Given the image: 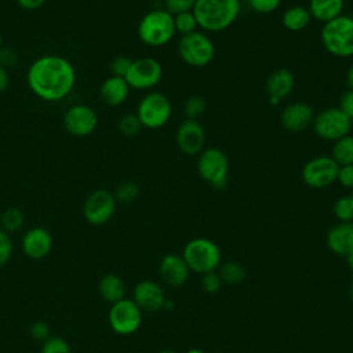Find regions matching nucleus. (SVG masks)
Returning a JSON list of instances; mask_svg holds the SVG:
<instances>
[{
	"instance_id": "obj_1",
	"label": "nucleus",
	"mask_w": 353,
	"mask_h": 353,
	"mask_svg": "<svg viewBox=\"0 0 353 353\" xmlns=\"http://www.w3.org/2000/svg\"><path fill=\"white\" fill-rule=\"evenodd\" d=\"M26 83L30 91L46 102L65 99L76 84V69L72 62L55 54L36 58L28 72Z\"/></svg>"
},
{
	"instance_id": "obj_2",
	"label": "nucleus",
	"mask_w": 353,
	"mask_h": 353,
	"mask_svg": "<svg viewBox=\"0 0 353 353\" xmlns=\"http://www.w3.org/2000/svg\"><path fill=\"white\" fill-rule=\"evenodd\" d=\"M193 14L203 32L218 33L230 28L240 14L239 0H196Z\"/></svg>"
},
{
	"instance_id": "obj_3",
	"label": "nucleus",
	"mask_w": 353,
	"mask_h": 353,
	"mask_svg": "<svg viewBox=\"0 0 353 353\" xmlns=\"http://www.w3.org/2000/svg\"><path fill=\"white\" fill-rule=\"evenodd\" d=\"M320 40L328 54L336 58L353 57V17L342 14L323 23Z\"/></svg>"
},
{
	"instance_id": "obj_4",
	"label": "nucleus",
	"mask_w": 353,
	"mask_h": 353,
	"mask_svg": "<svg viewBox=\"0 0 353 353\" xmlns=\"http://www.w3.org/2000/svg\"><path fill=\"white\" fill-rule=\"evenodd\" d=\"M138 39L149 47H163L176 34L174 17L164 8L146 12L137 26Z\"/></svg>"
},
{
	"instance_id": "obj_5",
	"label": "nucleus",
	"mask_w": 353,
	"mask_h": 353,
	"mask_svg": "<svg viewBox=\"0 0 353 353\" xmlns=\"http://www.w3.org/2000/svg\"><path fill=\"white\" fill-rule=\"evenodd\" d=\"M190 272L204 274L216 270L222 262V254L215 241L207 237H196L189 240L181 254Z\"/></svg>"
},
{
	"instance_id": "obj_6",
	"label": "nucleus",
	"mask_w": 353,
	"mask_h": 353,
	"mask_svg": "<svg viewBox=\"0 0 353 353\" xmlns=\"http://www.w3.org/2000/svg\"><path fill=\"white\" fill-rule=\"evenodd\" d=\"M229 157L219 148H204L197 157L200 178L214 189H222L229 179Z\"/></svg>"
},
{
	"instance_id": "obj_7",
	"label": "nucleus",
	"mask_w": 353,
	"mask_h": 353,
	"mask_svg": "<svg viewBox=\"0 0 353 353\" xmlns=\"http://www.w3.org/2000/svg\"><path fill=\"white\" fill-rule=\"evenodd\" d=\"M178 54L181 59L193 68H203L212 62L215 57V44L203 30H196L181 36L178 41Z\"/></svg>"
},
{
	"instance_id": "obj_8",
	"label": "nucleus",
	"mask_w": 353,
	"mask_h": 353,
	"mask_svg": "<svg viewBox=\"0 0 353 353\" xmlns=\"http://www.w3.org/2000/svg\"><path fill=\"white\" fill-rule=\"evenodd\" d=\"M135 113L142 127L149 130H159L170 121L172 105L167 95L159 91H152L139 101Z\"/></svg>"
},
{
	"instance_id": "obj_9",
	"label": "nucleus",
	"mask_w": 353,
	"mask_h": 353,
	"mask_svg": "<svg viewBox=\"0 0 353 353\" xmlns=\"http://www.w3.org/2000/svg\"><path fill=\"white\" fill-rule=\"evenodd\" d=\"M312 128L320 139L335 142L350 132V119L339 108H327L314 114Z\"/></svg>"
},
{
	"instance_id": "obj_10",
	"label": "nucleus",
	"mask_w": 353,
	"mask_h": 353,
	"mask_svg": "<svg viewBox=\"0 0 353 353\" xmlns=\"http://www.w3.org/2000/svg\"><path fill=\"white\" fill-rule=\"evenodd\" d=\"M142 310L138 305L128 298H124L110 306L108 320L110 328L121 335L127 336L137 332L142 324Z\"/></svg>"
},
{
	"instance_id": "obj_11",
	"label": "nucleus",
	"mask_w": 353,
	"mask_h": 353,
	"mask_svg": "<svg viewBox=\"0 0 353 353\" xmlns=\"http://www.w3.org/2000/svg\"><path fill=\"white\" fill-rule=\"evenodd\" d=\"M339 165L331 156H316L302 167V181L313 189H324L336 182Z\"/></svg>"
},
{
	"instance_id": "obj_12",
	"label": "nucleus",
	"mask_w": 353,
	"mask_h": 353,
	"mask_svg": "<svg viewBox=\"0 0 353 353\" xmlns=\"http://www.w3.org/2000/svg\"><path fill=\"white\" fill-rule=\"evenodd\" d=\"M116 204L117 201L113 192L108 189H95L83 203V216L94 226L105 225L114 215Z\"/></svg>"
},
{
	"instance_id": "obj_13",
	"label": "nucleus",
	"mask_w": 353,
	"mask_h": 353,
	"mask_svg": "<svg viewBox=\"0 0 353 353\" xmlns=\"http://www.w3.org/2000/svg\"><path fill=\"white\" fill-rule=\"evenodd\" d=\"M125 81L134 90H152L163 79V66L153 57H142L132 61V65L125 74Z\"/></svg>"
},
{
	"instance_id": "obj_14",
	"label": "nucleus",
	"mask_w": 353,
	"mask_h": 353,
	"mask_svg": "<svg viewBox=\"0 0 353 353\" xmlns=\"http://www.w3.org/2000/svg\"><path fill=\"white\" fill-rule=\"evenodd\" d=\"M65 130L77 138L91 135L99 123L97 112L84 103H77L70 106L63 114Z\"/></svg>"
},
{
	"instance_id": "obj_15",
	"label": "nucleus",
	"mask_w": 353,
	"mask_h": 353,
	"mask_svg": "<svg viewBox=\"0 0 353 353\" xmlns=\"http://www.w3.org/2000/svg\"><path fill=\"white\" fill-rule=\"evenodd\" d=\"M175 142L186 156H199L205 145V131L199 120L185 119L176 128Z\"/></svg>"
},
{
	"instance_id": "obj_16",
	"label": "nucleus",
	"mask_w": 353,
	"mask_h": 353,
	"mask_svg": "<svg viewBox=\"0 0 353 353\" xmlns=\"http://www.w3.org/2000/svg\"><path fill=\"white\" fill-rule=\"evenodd\" d=\"M165 299L164 290L153 280H142L137 283L132 291V301L142 312L154 313L161 310Z\"/></svg>"
},
{
	"instance_id": "obj_17",
	"label": "nucleus",
	"mask_w": 353,
	"mask_h": 353,
	"mask_svg": "<svg viewBox=\"0 0 353 353\" xmlns=\"http://www.w3.org/2000/svg\"><path fill=\"white\" fill-rule=\"evenodd\" d=\"M313 109L307 102L296 101L288 103L280 113V123L290 132H301L309 128L313 123Z\"/></svg>"
},
{
	"instance_id": "obj_18",
	"label": "nucleus",
	"mask_w": 353,
	"mask_h": 353,
	"mask_svg": "<svg viewBox=\"0 0 353 353\" xmlns=\"http://www.w3.org/2000/svg\"><path fill=\"white\" fill-rule=\"evenodd\" d=\"M23 254L30 259H43L52 250V236L43 226H33L25 232L21 243Z\"/></svg>"
},
{
	"instance_id": "obj_19",
	"label": "nucleus",
	"mask_w": 353,
	"mask_h": 353,
	"mask_svg": "<svg viewBox=\"0 0 353 353\" xmlns=\"http://www.w3.org/2000/svg\"><path fill=\"white\" fill-rule=\"evenodd\" d=\"M159 273L161 280L170 287H182L188 279L190 269L182 255L175 252L165 254L159 263Z\"/></svg>"
},
{
	"instance_id": "obj_20",
	"label": "nucleus",
	"mask_w": 353,
	"mask_h": 353,
	"mask_svg": "<svg viewBox=\"0 0 353 353\" xmlns=\"http://www.w3.org/2000/svg\"><path fill=\"white\" fill-rule=\"evenodd\" d=\"M266 92L269 97V102L272 105H277L280 101L290 97L295 87L294 73L287 68L274 69L266 79Z\"/></svg>"
},
{
	"instance_id": "obj_21",
	"label": "nucleus",
	"mask_w": 353,
	"mask_h": 353,
	"mask_svg": "<svg viewBox=\"0 0 353 353\" xmlns=\"http://www.w3.org/2000/svg\"><path fill=\"white\" fill-rule=\"evenodd\" d=\"M325 243L331 252L346 256L353 250L352 222H339L330 228L325 236Z\"/></svg>"
},
{
	"instance_id": "obj_22",
	"label": "nucleus",
	"mask_w": 353,
	"mask_h": 353,
	"mask_svg": "<svg viewBox=\"0 0 353 353\" xmlns=\"http://www.w3.org/2000/svg\"><path fill=\"white\" fill-rule=\"evenodd\" d=\"M130 90L131 88L124 77L110 74L99 87V98L105 105L116 108L125 102L130 95Z\"/></svg>"
},
{
	"instance_id": "obj_23",
	"label": "nucleus",
	"mask_w": 353,
	"mask_h": 353,
	"mask_svg": "<svg viewBox=\"0 0 353 353\" xmlns=\"http://www.w3.org/2000/svg\"><path fill=\"white\" fill-rule=\"evenodd\" d=\"M345 0H309L307 10L312 19L319 22H330L342 15Z\"/></svg>"
},
{
	"instance_id": "obj_24",
	"label": "nucleus",
	"mask_w": 353,
	"mask_h": 353,
	"mask_svg": "<svg viewBox=\"0 0 353 353\" xmlns=\"http://www.w3.org/2000/svg\"><path fill=\"white\" fill-rule=\"evenodd\" d=\"M98 292L105 302L113 305L125 298L124 280L114 273H108L99 280Z\"/></svg>"
},
{
	"instance_id": "obj_25",
	"label": "nucleus",
	"mask_w": 353,
	"mask_h": 353,
	"mask_svg": "<svg viewBox=\"0 0 353 353\" xmlns=\"http://www.w3.org/2000/svg\"><path fill=\"white\" fill-rule=\"evenodd\" d=\"M310 21H312V15L307 7H303L299 4L288 7L281 17L283 26L290 32H301L306 29Z\"/></svg>"
},
{
	"instance_id": "obj_26",
	"label": "nucleus",
	"mask_w": 353,
	"mask_h": 353,
	"mask_svg": "<svg viewBox=\"0 0 353 353\" xmlns=\"http://www.w3.org/2000/svg\"><path fill=\"white\" fill-rule=\"evenodd\" d=\"M331 157L338 165L353 164V135L347 134L335 141Z\"/></svg>"
},
{
	"instance_id": "obj_27",
	"label": "nucleus",
	"mask_w": 353,
	"mask_h": 353,
	"mask_svg": "<svg viewBox=\"0 0 353 353\" xmlns=\"http://www.w3.org/2000/svg\"><path fill=\"white\" fill-rule=\"evenodd\" d=\"M216 272L223 284H239L245 279V269L237 261L221 262Z\"/></svg>"
},
{
	"instance_id": "obj_28",
	"label": "nucleus",
	"mask_w": 353,
	"mask_h": 353,
	"mask_svg": "<svg viewBox=\"0 0 353 353\" xmlns=\"http://www.w3.org/2000/svg\"><path fill=\"white\" fill-rule=\"evenodd\" d=\"M25 222V215L18 207H8L1 212L0 216V229L7 232L8 234L18 232Z\"/></svg>"
},
{
	"instance_id": "obj_29",
	"label": "nucleus",
	"mask_w": 353,
	"mask_h": 353,
	"mask_svg": "<svg viewBox=\"0 0 353 353\" xmlns=\"http://www.w3.org/2000/svg\"><path fill=\"white\" fill-rule=\"evenodd\" d=\"M172 17H174L175 33H178L181 36H186L189 33L199 30V23H197V19H196L193 11L181 12V14H176Z\"/></svg>"
},
{
	"instance_id": "obj_30",
	"label": "nucleus",
	"mask_w": 353,
	"mask_h": 353,
	"mask_svg": "<svg viewBox=\"0 0 353 353\" xmlns=\"http://www.w3.org/2000/svg\"><path fill=\"white\" fill-rule=\"evenodd\" d=\"M334 215L339 222H353V199L350 194L339 197L332 207Z\"/></svg>"
},
{
	"instance_id": "obj_31",
	"label": "nucleus",
	"mask_w": 353,
	"mask_h": 353,
	"mask_svg": "<svg viewBox=\"0 0 353 353\" xmlns=\"http://www.w3.org/2000/svg\"><path fill=\"white\" fill-rule=\"evenodd\" d=\"M207 102L201 95H190L183 105L185 117L189 120H199V117L205 112Z\"/></svg>"
},
{
	"instance_id": "obj_32",
	"label": "nucleus",
	"mask_w": 353,
	"mask_h": 353,
	"mask_svg": "<svg viewBox=\"0 0 353 353\" xmlns=\"http://www.w3.org/2000/svg\"><path fill=\"white\" fill-rule=\"evenodd\" d=\"M113 196L116 201L120 203H132L139 196V186L138 183L132 181H125L117 185V188L113 192Z\"/></svg>"
},
{
	"instance_id": "obj_33",
	"label": "nucleus",
	"mask_w": 353,
	"mask_h": 353,
	"mask_svg": "<svg viewBox=\"0 0 353 353\" xmlns=\"http://www.w3.org/2000/svg\"><path fill=\"white\" fill-rule=\"evenodd\" d=\"M142 128V124L137 116V113H125L117 123V130L124 137H134Z\"/></svg>"
},
{
	"instance_id": "obj_34",
	"label": "nucleus",
	"mask_w": 353,
	"mask_h": 353,
	"mask_svg": "<svg viewBox=\"0 0 353 353\" xmlns=\"http://www.w3.org/2000/svg\"><path fill=\"white\" fill-rule=\"evenodd\" d=\"M40 353H70V346L65 338L51 335L41 343Z\"/></svg>"
},
{
	"instance_id": "obj_35",
	"label": "nucleus",
	"mask_w": 353,
	"mask_h": 353,
	"mask_svg": "<svg viewBox=\"0 0 353 353\" xmlns=\"http://www.w3.org/2000/svg\"><path fill=\"white\" fill-rule=\"evenodd\" d=\"M222 284H223V283H222V280H221V277H219V274H218L216 270L207 272V273L201 274V277H200V285H201V288H203L205 292H208V294H215V292H218V291L221 290Z\"/></svg>"
},
{
	"instance_id": "obj_36",
	"label": "nucleus",
	"mask_w": 353,
	"mask_h": 353,
	"mask_svg": "<svg viewBox=\"0 0 353 353\" xmlns=\"http://www.w3.org/2000/svg\"><path fill=\"white\" fill-rule=\"evenodd\" d=\"M132 61L130 57L127 55H116L112 61H110V73L112 76H119V77H125V74L128 73Z\"/></svg>"
},
{
	"instance_id": "obj_37",
	"label": "nucleus",
	"mask_w": 353,
	"mask_h": 353,
	"mask_svg": "<svg viewBox=\"0 0 353 353\" xmlns=\"http://www.w3.org/2000/svg\"><path fill=\"white\" fill-rule=\"evenodd\" d=\"M196 0H164V10L171 15L193 11Z\"/></svg>"
},
{
	"instance_id": "obj_38",
	"label": "nucleus",
	"mask_w": 353,
	"mask_h": 353,
	"mask_svg": "<svg viewBox=\"0 0 353 353\" xmlns=\"http://www.w3.org/2000/svg\"><path fill=\"white\" fill-rule=\"evenodd\" d=\"M247 3L258 14H270L280 7L281 0H247Z\"/></svg>"
},
{
	"instance_id": "obj_39",
	"label": "nucleus",
	"mask_w": 353,
	"mask_h": 353,
	"mask_svg": "<svg viewBox=\"0 0 353 353\" xmlns=\"http://www.w3.org/2000/svg\"><path fill=\"white\" fill-rule=\"evenodd\" d=\"M12 255V240L11 236L0 229V268L4 266Z\"/></svg>"
},
{
	"instance_id": "obj_40",
	"label": "nucleus",
	"mask_w": 353,
	"mask_h": 353,
	"mask_svg": "<svg viewBox=\"0 0 353 353\" xmlns=\"http://www.w3.org/2000/svg\"><path fill=\"white\" fill-rule=\"evenodd\" d=\"M29 335H30L33 339H36V341H39V342L43 343L44 341H47V339L51 336L50 325H48L46 321H41V320L34 321V323H32L30 327H29Z\"/></svg>"
},
{
	"instance_id": "obj_41",
	"label": "nucleus",
	"mask_w": 353,
	"mask_h": 353,
	"mask_svg": "<svg viewBox=\"0 0 353 353\" xmlns=\"http://www.w3.org/2000/svg\"><path fill=\"white\" fill-rule=\"evenodd\" d=\"M336 182H339V185L346 189H353V164L339 165Z\"/></svg>"
},
{
	"instance_id": "obj_42",
	"label": "nucleus",
	"mask_w": 353,
	"mask_h": 353,
	"mask_svg": "<svg viewBox=\"0 0 353 353\" xmlns=\"http://www.w3.org/2000/svg\"><path fill=\"white\" fill-rule=\"evenodd\" d=\"M349 119H353V90L347 88L339 98L338 106Z\"/></svg>"
},
{
	"instance_id": "obj_43",
	"label": "nucleus",
	"mask_w": 353,
	"mask_h": 353,
	"mask_svg": "<svg viewBox=\"0 0 353 353\" xmlns=\"http://www.w3.org/2000/svg\"><path fill=\"white\" fill-rule=\"evenodd\" d=\"M18 62V54L14 48L10 47H1L0 48V65L4 68L14 66Z\"/></svg>"
},
{
	"instance_id": "obj_44",
	"label": "nucleus",
	"mask_w": 353,
	"mask_h": 353,
	"mask_svg": "<svg viewBox=\"0 0 353 353\" xmlns=\"http://www.w3.org/2000/svg\"><path fill=\"white\" fill-rule=\"evenodd\" d=\"M17 4L22 8V10H26V11H34V10H39L41 8L47 0H15Z\"/></svg>"
},
{
	"instance_id": "obj_45",
	"label": "nucleus",
	"mask_w": 353,
	"mask_h": 353,
	"mask_svg": "<svg viewBox=\"0 0 353 353\" xmlns=\"http://www.w3.org/2000/svg\"><path fill=\"white\" fill-rule=\"evenodd\" d=\"M10 85V74L7 68L0 65V94L4 92Z\"/></svg>"
},
{
	"instance_id": "obj_46",
	"label": "nucleus",
	"mask_w": 353,
	"mask_h": 353,
	"mask_svg": "<svg viewBox=\"0 0 353 353\" xmlns=\"http://www.w3.org/2000/svg\"><path fill=\"white\" fill-rule=\"evenodd\" d=\"M346 85L347 88L353 90V63L346 70Z\"/></svg>"
},
{
	"instance_id": "obj_47",
	"label": "nucleus",
	"mask_w": 353,
	"mask_h": 353,
	"mask_svg": "<svg viewBox=\"0 0 353 353\" xmlns=\"http://www.w3.org/2000/svg\"><path fill=\"white\" fill-rule=\"evenodd\" d=\"M345 258H346V262H347V266H349L350 272L353 273V250H352Z\"/></svg>"
},
{
	"instance_id": "obj_48",
	"label": "nucleus",
	"mask_w": 353,
	"mask_h": 353,
	"mask_svg": "<svg viewBox=\"0 0 353 353\" xmlns=\"http://www.w3.org/2000/svg\"><path fill=\"white\" fill-rule=\"evenodd\" d=\"M186 353H204V350H201L200 347H190L186 350Z\"/></svg>"
},
{
	"instance_id": "obj_49",
	"label": "nucleus",
	"mask_w": 353,
	"mask_h": 353,
	"mask_svg": "<svg viewBox=\"0 0 353 353\" xmlns=\"http://www.w3.org/2000/svg\"><path fill=\"white\" fill-rule=\"evenodd\" d=\"M349 296H350V299L353 301V280H352V283H350V285H349Z\"/></svg>"
},
{
	"instance_id": "obj_50",
	"label": "nucleus",
	"mask_w": 353,
	"mask_h": 353,
	"mask_svg": "<svg viewBox=\"0 0 353 353\" xmlns=\"http://www.w3.org/2000/svg\"><path fill=\"white\" fill-rule=\"evenodd\" d=\"M159 353H178V352H175V350H160Z\"/></svg>"
},
{
	"instance_id": "obj_51",
	"label": "nucleus",
	"mask_w": 353,
	"mask_h": 353,
	"mask_svg": "<svg viewBox=\"0 0 353 353\" xmlns=\"http://www.w3.org/2000/svg\"><path fill=\"white\" fill-rule=\"evenodd\" d=\"M3 47V37H1V32H0V48Z\"/></svg>"
},
{
	"instance_id": "obj_52",
	"label": "nucleus",
	"mask_w": 353,
	"mask_h": 353,
	"mask_svg": "<svg viewBox=\"0 0 353 353\" xmlns=\"http://www.w3.org/2000/svg\"><path fill=\"white\" fill-rule=\"evenodd\" d=\"M350 131H353V119H350Z\"/></svg>"
},
{
	"instance_id": "obj_53",
	"label": "nucleus",
	"mask_w": 353,
	"mask_h": 353,
	"mask_svg": "<svg viewBox=\"0 0 353 353\" xmlns=\"http://www.w3.org/2000/svg\"><path fill=\"white\" fill-rule=\"evenodd\" d=\"M350 196H352V199H353V189H352V193H350Z\"/></svg>"
},
{
	"instance_id": "obj_54",
	"label": "nucleus",
	"mask_w": 353,
	"mask_h": 353,
	"mask_svg": "<svg viewBox=\"0 0 353 353\" xmlns=\"http://www.w3.org/2000/svg\"><path fill=\"white\" fill-rule=\"evenodd\" d=\"M352 226H353V222H352Z\"/></svg>"
},
{
	"instance_id": "obj_55",
	"label": "nucleus",
	"mask_w": 353,
	"mask_h": 353,
	"mask_svg": "<svg viewBox=\"0 0 353 353\" xmlns=\"http://www.w3.org/2000/svg\"><path fill=\"white\" fill-rule=\"evenodd\" d=\"M0 216H1V212H0Z\"/></svg>"
}]
</instances>
